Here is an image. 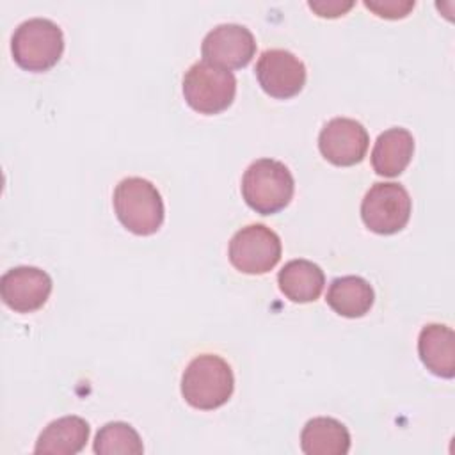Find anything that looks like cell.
Returning a JSON list of instances; mask_svg holds the SVG:
<instances>
[{"mask_svg": "<svg viewBox=\"0 0 455 455\" xmlns=\"http://www.w3.org/2000/svg\"><path fill=\"white\" fill-rule=\"evenodd\" d=\"M414 0H364V7L373 11L379 18L398 20L405 18L414 9Z\"/></svg>", "mask_w": 455, "mask_h": 455, "instance_id": "obj_19", "label": "cell"}, {"mask_svg": "<svg viewBox=\"0 0 455 455\" xmlns=\"http://www.w3.org/2000/svg\"><path fill=\"white\" fill-rule=\"evenodd\" d=\"M295 181L290 169L272 158L252 162L242 178V196L249 208L272 215L286 208L293 197Z\"/></svg>", "mask_w": 455, "mask_h": 455, "instance_id": "obj_2", "label": "cell"}, {"mask_svg": "<svg viewBox=\"0 0 455 455\" xmlns=\"http://www.w3.org/2000/svg\"><path fill=\"white\" fill-rule=\"evenodd\" d=\"M309 9H313L322 18H338L343 16L347 11L354 7V2H339V0H320V2H307Z\"/></svg>", "mask_w": 455, "mask_h": 455, "instance_id": "obj_20", "label": "cell"}, {"mask_svg": "<svg viewBox=\"0 0 455 455\" xmlns=\"http://www.w3.org/2000/svg\"><path fill=\"white\" fill-rule=\"evenodd\" d=\"M52 293V277L37 267H14L0 279V295L16 313H32L43 307Z\"/></svg>", "mask_w": 455, "mask_h": 455, "instance_id": "obj_11", "label": "cell"}, {"mask_svg": "<svg viewBox=\"0 0 455 455\" xmlns=\"http://www.w3.org/2000/svg\"><path fill=\"white\" fill-rule=\"evenodd\" d=\"M256 78L261 89L277 100L299 94L306 84L304 62L288 50H265L256 62Z\"/></svg>", "mask_w": 455, "mask_h": 455, "instance_id": "obj_8", "label": "cell"}, {"mask_svg": "<svg viewBox=\"0 0 455 455\" xmlns=\"http://www.w3.org/2000/svg\"><path fill=\"white\" fill-rule=\"evenodd\" d=\"M418 354L434 375L443 379L455 375V334L448 325H425L418 338Z\"/></svg>", "mask_w": 455, "mask_h": 455, "instance_id": "obj_12", "label": "cell"}, {"mask_svg": "<svg viewBox=\"0 0 455 455\" xmlns=\"http://www.w3.org/2000/svg\"><path fill=\"white\" fill-rule=\"evenodd\" d=\"M89 423L80 416H62L44 427L39 434L34 451L75 455L84 450L89 441Z\"/></svg>", "mask_w": 455, "mask_h": 455, "instance_id": "obj_14", "label": "cell"}, {"mask_svg": "<svg viewBox=\"0 0 455 455\" xmlns=\"http://www.w3.org/2000/svg\"><path fill=\"white\" fill-rule=\"evenodd\" d=\"M279 290L291 302H313L320 297L325 275L323 270L309 259H291L277 274Z\"/></svg>", "mask_w": 455, "mask_h": 455, "instance_id": "obj_16", "label": "cell"}, {"mask_svg": "<svg viewBox=\"0 0 455 455\" xmlns=\"http://www.w3.org/2000/svg\"><path fill=\"white\" fill-rule=\"evenodd\" d=\"M235 389L231 366L215 354L194 357L181 377V395L185 402L201 411H213L224 405Z\"/></svg>", "mask_w": 455, "mask_h": 455, "instance_id": "obj_1", "label": "cell"}, {"mask_svg": "<svg viewBox=\"0 0 455 455\" xmlns=\"http://www.w3.org/2000/svg\"><path fill=\"white\" fill-rule=\"evenodd\" d=\"M370 137L366 128L350 117L331 119L318 135V148L323 158L339 167L359 164L368 151Z\"/></svg>", "mask_w": 455, "mask_h": 455, "instance_id": "obj_10", "label": "cell"}, {"mask_svg": "<svg viewBox=\"0 0 455 455\" xmlns=\"http://www.w3.org/2000/svg\"><path fill=\"white\" fill-rule=\"evenodd\" d=\"M92 448L98 455H140L144 451L139 432L124 421L103 425L96 434Z\"/></svg>", "mask_w": 455, "mask_h": 455, "instance_id": "obj_18", "label": "cell"}, {"mask_svg": "<svg viewBox=\"0 0 455 455\" xmlns=\"http://www.w3.org/2000/svg\"><path fill=\"white\" fill-rule=\"evenodd\" d=\"M412 201L400 183H375L364 194L361 203V219L364 226L379 235L402 231L411 217Z\"/></svg>", "mask_w": 455, "mask_h": 455, "instance_id": "obj_6", "label": "cell"}, {"mask_svg": "<svg viewBox=\"0 0 455 455\" xmlns=\"http://www.w3.org/2000/svg\"><path fill=\"white\" fill-rule=\"evenodd\" d=\"M300 448L306 455H347L350 450V434L341 421L318 416L304 425Z\"/></svg>", "mask_w": 455, "mask_h": 455, "instance_id": "obj_15", "label": "cell"}, {"mask_svg": "<svg viewBox=\"0 0 455 455\" xmlns=\"http://www.w3.org/2000/svg\"><path fill=\"white\" fill-rule=\"evenodd\" d=\"M281 238L263 224H249L238 229L229 242L231 265L251 275L270 272L281 259Z\"/></svg>", "mask_w": 455, "mask_h": 455, "instance_id": "obj_7", "label": "cell"}, {"mask_svg": "<svg viewBox=\"0 0 455 455\" xmlns=\"http://www.w3.org/2000/svg\"><path fill=\"white\" fill-rule=\"evenodd\" d=\"M414 153V137L405 128L382 132L371 151V165L379 176L395 178L405 171Z\"/></svg>", "mask_w": 455, "mask_h": 455, "instance_id": "obj_13", "label": "cell"}, {"mask_svg": "<svg viewBox=\"0 0 455 455\" xmlns=\"http://www.w3.org/2000/svg\"><path fill=\"white\" fill-rule=\"evenodd\" d=\"M325 300L334 313L347 318H359L371 309L375 293L366 279L359 275H343L329 284Z\"/></svg>", "mask_w": 455, "mask_h": 455, "instance_id": "obj_17", "label": "cell"}, {"mask_svg": "<svg viewBox=\"0 0 455 455\" xmlns=\"http://www.w3.org/2000/svg\"><path fill=\"white\" fill-rule=\"evenodd\" d=\"M236 94V78L229 69L206 60L192 64L183 76V96L190 108L213 116L226 110Z\"/></svg>", "mask_w": 455, "mask_h": 455, "instance_id": "obj_5", "label": "cell"}, {"mask_svg": "<svg viewBox=\"0 0 455 455\" xmlns=\"http://www.w3.org/2000/svg\"><path fill=\"white\" fill-rule=\"evenodd\" d=\"M201 53L210 64L224 69H240L254 57L256 41L247 27L238 23H222L204 36Z\"/></svg>", "mask_w": 455, "mask_h": 455, "instance_id": "obj_9", "label": "cell"}, {"mask_svg": "<svg viewBox=\"0 0 455 455\" xmlns=\"http://www.w3.org/2000/svg\"><path fill=\"white\" fill-rule=\"evenodd\" d=\"M14 62L27 71L41 73L53 68L64 52V36L48 18H30L20 23L11 39Z\"/></svg>", "mask_w": 455, "mask_h": 455, "instance_id": "obj_4", "label": "cell"}, {"mask_svg": "<svg viewBox=\"0 0 455 455\" xmlns=\"http://www.w3.org/2000/svg\"><path fill=\"white\" fill-rule=\"evenodd\" d=\"M114 210L119 222L135 235H153L164 222V201L156 187L139 176L124 178L114 190Z\"/></svg>", "mask_w": 455, "mask_h": 455, "instance_id": "obj_3", "label": "cell"}]
</instances>
